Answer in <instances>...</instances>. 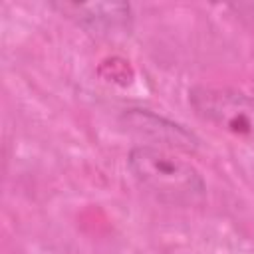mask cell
<instances>
[{
    "label": "cell",
    "instance_id": "5b68a950",
    "mask_svg": "<svg viewBox=\"0 0 254 254\" xmlns=\"http://www.w3.org/2000/svg\"><path fill=\"white\" fill-rule=\"evenodd\" d=\"M236 10H240V12H248V14L254 16V4H238Z\"/></svg>",
    "mask_w": 254,
    "mask_h": 254
},
{
    "label": "cell",
    "instance_id": "3957f363",
    "mask_svg": "<svg viewBox=\"0 0 254 254\" xmlns=\"http://www.w3.org/2000/svg\"><path fill=\"white\" fill-rule=\"evenodd\" d=\"M52 6L87 30H117L131 24V6L125 2H58Z\"/></svg>",
    "mask_w": 254,
    "mask_h": 254
},
{
    "label": "cell",
    "instance_id": "7a4b0ae2",
    "mask_svg": "<svg viewBox=\"0 0 254 254\" xmlns=\"http://www.w3.org/2000/svg\"><path fill=\"white\" fill-rule=\"evenodd\" d=\"M189 103L202 121L254 145V95L230 87L198 85L189 91Z\"/></svg>",
    "mask_w": 254,
    "mask_h": 254
},
{
    "label": "cell",
    "instance_id": "277c9868",
    "mask_svg": "<svg viewBox=\"0 0 254 254\" xmlns=\"http://www.w3.org/2000/svg\"><path fill=\"white\" fill-rule=\"evenodd\" d=\"M123 121H127V125L139 133L151 135L153 139H159V141H171V145H177L183 149H192L198 143V139L190 131H187L183 125H177L173 121H167L143 109H129L123 115Z\"/></svg>",
    "mask_w": 254,
    "mask_h": 254
},
{
    "label": "cell",
    "instance_id": "6da1fadb",
    "mask_svg": "<svg viewBox=\"0 0 254 254\" xmlns=\"http://www.w3.org/2000/svg\"><path fill=\"white\" fill-rule=\"evenodd\" d=\"M133 179L153 196L169 204L192 206L206 196L202 175L187 161L153 145H137L127 155Z\"/></svg>",
    "mask_w": 254,
    "mask_h": 254
}]
</instances>
